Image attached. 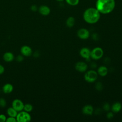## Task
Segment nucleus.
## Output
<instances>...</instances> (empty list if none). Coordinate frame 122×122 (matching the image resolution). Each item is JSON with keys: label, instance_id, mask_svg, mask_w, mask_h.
Returning a JSON list of instances; mask_svg holds the SVG:
<instances>
[{"label": "nucleus", "instance_id": "obj_30", "mask_svg": "<svg viewBox=\"0 0 122 122\" xmlns=\"http://www.w3.org/2000/svg\"><path fill=\"white\" fill-rule=\"evenodd\" d=\"M4 71H5L4 67H3V65L0 64V74H3L4 72Z\"/></svg>", "mask_w": 122, "mask_h": 122}, {"label": "nucleus", "instance_id": "obj_22", "mask_svg": "<svg viewBox=\"0 0 122 122\" xmlns=\"http://www.w3.org/2000/svg\"><path fill=\"white\" fill-rule=\"evenodd\" d=\"M6 101L3 98H0V107L4 108L6 106Z\"/></svg>", "mask_w": 122, "mask_h": 122}, {"label": "nucleus", "instance_id": "obj_11", "mask_svg": "<svg viewBox=\"0 0 122 122\" xmlns=\"http://www.w3.org/2000/svg\"><path fill=\"white\" fill-rule=\"evenodd\" d=\"M91 54V51L86 47H83L81 48L80 51V54L81 57L86 60L90 59Z\"/></svg>", "mask_w": 122, "mask_h": 122}, {"label": "nucleus", "instance_id": "obj_4", "mask_svg": "<svg viewBox=\"0 0 122 122\" xmlns=\"http://www.w3.org/2000/svg\"><path fill=\"white\" fill-rule=\"evenodd\" d=\"M84 78L85 80L88 82L92 83L97 80L98 78V73L94 70H91L85 73Z\"/></svg>", "mask_w": 122, "mask_h": 122}, {"label": "nucleus", "instance_id": "obj_23", "mask_svg": "<svg viewBox=\"0 0 122 122\" xmlns=\"http://www.w3.org/2000/svg\"><path fill=\"white\" fill-rule=\"evenodd\" d=\"M103 109L105 111H109L111 109V107L109 103L105 102L103 105Z\"/></svg>", "mask_w": 122, "mask_h": 122}, {"label": "nucleus", "instance_id": "obj_1", "mask_svg": "<svg viewBox=\"0 0 122 122\" xmlns=\"http://www.w3.org/2000/svg\"><path fill=\"white\" fill-rule=\"evenodd\" d=\"M115 4V0H97L95 8L101 14H107L114 10Z\"/></svg>", "mask_w": 122, "mask_h": 122}, {"label": "nucleus", "instance_id": "obj_12", "mask_svg": "<svg viewBox=\"0 0 122 122\" xmlns=\"http://www.w3.org/2000/svg\"><path fill=\"white\" fill-rule=\"evenodd\" d=\"M82 112L83 114L87 115H91L93 112V108L90 104H87L83 107Z\"/></svg>", "mask_w": 122, "mask_h": 122}, {"label": "nucleus", "instance_id": "obj_10", "mask_svg": "<svg viewBox=\"0 0 122 122\" xmlns=\"http://www.w3.org/2000/svg\"><path fill=\"white\" fill-rule=\"evenodd\" d=\"M38 11L40 14L43 16H47L51 12L50 8L47 5H42L38 8Z\"/></svg>", "mask_w": 122, "mask_h": 122}, {"label": "nucleus", "instance_id": "obj_21", "mask_svg": "<svg viewBox=\"0 0 122 122\" xmlns=\"http://www.w3.org/2000/svg\"><path fill=\"white\" fill-rule=\"evenodd\" d=\"M95 88L96 89V90L98 91H101L103 89V85L102 82L98 81L97 82L95 85Z\"/></svg>", "mask_w": 122, "mask_h": 122}, {"label": "nucleus", "instance_id": "obj_17", "mask_svg": "<svg viewBox=\"0 0 122 122\" xmlns=\"http://www.w3.org/2000/svg\"><path fill=\"white\" fill-rule=\"evenodd\" d=\"M18 112L12 107H10L8 108L7 110V113L9 116L16 117L18 114Z\"/></svg>", "mask_w": 122, "mask_h": 122}, {"label": "nucleus", "instance_id": "obj_24", "mask_svg": "<svg viewBox=\"0 0 122 122\" xmlns=\"http://www.w3.org/2000/svg\"><path fill=\"white\" fill-rule=\"evenodd\" d=\"M16 117H10L9 116L8 118L6 119V122H16Z\"/></svg>", "mask_w": 122, "mask_h": 122}, {"label": "nucleus", "instance_id": "obj_13", "mask_svg": "<svg viewBox=\"0 0 122 122\" xmlns=\"http://www.w3.org/2000/svg\"><path fill=\"white\" fill-rule=\"evenodd\" d=\"M3 59L6 62H11L14 59V55L11 52L7 51L4 53L3 55Z\"/></svg>", "mask_w": 122, "mask_h": 122}, {"label": "nucleus", "instance_id": "obj_18", "mask_svg": "<svg viewBox=\"0 0 122 122\" xmlns=\"http://www.w3.org/2000/svg\"><path fill=\"white\" fill-rule=\"evenodd\" d=\"M75 24V19L73 17H69L66 21V24L69 28L72 27Z\"/></svg>", "mask_w": 122, "mask_h": 122}, {"label": "nucleus", "instance_id": "obj_33", "mask_svg": "<svg viewBox=\"0 0 122 122\" xmlns=\"http://www.w3.org/2000/svg\"><path fill=\"white\" fill-rule=\"evenodd\" d=\"M101 109H96V110L95 111V114H99L100 113V112H101Z\"/></svg>", "mask_w": 122, "mask_h": 122}, {"label": "nucleus", "instance_id": "obj_2", "mask_svg": "<svg viewBox=\"0 0 122 122\" xmlns=\"http://www.w3.org/2000/svg\"><path fill=\"white\" fill-rule=\"evenodd\" d=\"M100 17L101 13L96 8H89L85 10L83 14L84 21L89 24H94L97 22Z\"/></svg>", "mask_w": 122, "mask_h": 122}, {"label": "nucleus", "instance_id": "obj_26", "mask_svg": "<svg viewBox=\"0 0 122 122\" xmlns=\"http://www.w3.org/2000/svg\"><path fill=\"white\" fill-rule=\"evenodd\" d=\"M30 9L32 11H36L38 10V7L36 5H32L30 7Z\"/></svg>", "mask_w": 122, "mask_h": 122}, {"label": "nucleus", "instance_id": "obj_32", "mask_svg": "<svg viewBox=\"0 0 122 122\" xmlns=\"http://www.w3.org/2000/svg\"><path fill=\"white\" fill-rule=\"evenodd\" d=\"M34 56L35 57H38L39 56V53L38 52V51H36L35 52V53H34Z\"/></svg>", "mask_w": 122, "mask_h": 122}, {"label": "nucleus", "instance_id": "obj_27", "mask_svg": "<svg viewBox=\"0 0 122 122\" xmlns=\"http://www.w3.org/2000/svg\"><path fill=\"white\" fill-rule=\"evenodd\" d=\"M23 59H24V58H23V56L22 55H18L16 57V60L18 62H21L22 61H23Z\"/></svg>", "mask_w": 122, "mask_h": 122}, {"label": "nucleus", "instance_id": "obj_9", "mask_svg": "<svg viewBox=\"0 0 122 122\" xmlns=\"http://www.w3.org/2000/svg\"><path fill=\"white\" fill-rule=\"evenodd\" d=\"M20 51L21 55L26 57L30 56L32 54V49L28 45L22 46L20 48Z\"/></svg>", "mask_w": 122, "mask_h": 122}, {"label": "nucleus", "instance_id": "obj_14", "mask_svg": "<svg viewBox=\"0 0 122 122\" xmlns=\"http://www.w3.org/2000/svg\"><path fill=\"white\" fill-rule=\"evenodd\" d=\"M2 90L3 92L4 93H6V94L10 93L13 90V86L11 84L7 83L5 84L3 86V87L2 88Z\"/></svg>", "mask_w": 122, "mask_h": 122}, {"label": "nucleus", "instance_id": "obj_6", "mask_svg": "<svg viewBox=\"0 0 122 122\" xmlns=\"http://www.w3.org/2000/svg\"><path fill=\"white\" fill-rule=\"evenodd\" d=\"M24 104L21 100L19 99H14L12 102V107L15 109L18 112L23 110Z\"/></svg>", "mask_w": 122, "mask_h": 122}, {"label": "nucleus", "instance_id": "obj_20", "mask_svg": "<svg viewBox=\"0 0 122 122\" xmlns=\"http://www.w3.org/2000/svg\"><path fill=\"white\" fill-rule=\"evenodd\" d=\"M65 0L68 5L72 6L77 5L79 4L80 1L79 0Z\"/></svg>", "mask_w": 122, "mask_h": 122}, {"label": "nucleus", "instance_id": "obj_19", "mask_svg": "<svg viewBox=\"0 0 122 122\" xmlns=\"http://www.w3.org/2000/svg\"><path fill=\"white\" fill-rule=\"evenodd\" d=\"M33 110V106L30 103H26L24 105L23 111L28 112H31Z\"/></svg>", "mask_w": 122, "mask_h": 122}, {"label": "nucleus", "instance_id": "obj_3", "mask_svg": "<svg viewBox=\"0 0 122 122\" xmlns=\"http://www.w3.org/2000/svg\"><path fill=\"white\" fill-rule=\"evenodd\" d=\"M16 118L18 122H29L31 121V117L29 112L22 110L18 112Z\"/></svg>", "mask_w": 122, "mask_h": 122}, {"label": "nucleus", "instance_id": "obj_34", "mask_svg": "<svg viewBox=\"0 0 122 122\" xmlns=\"http://www.w3.org/2000/svg\"><path fill=\"white\" fill-rule=\"evenodd\" d=\"M56 1H62L63 0H56Z\"/></svg>", "mask_w": 122, "mask_h": 122}, {"label": "nucleus", "instance_id": "obj_5", "mask_svg": "<svg viewBox=\"0 0 122 122\" xmlns=\"http://www.w3.org/2000/svg\"><path fill=\"white\" fill-rule=\"evenodd\" d=\"M103 55V50L100 47H96L91 51L90 57L94 60H98L100 59Z\"/></svg>", "mask_w": 122, "mask_h": 122}, {"label": "nucleus", "instance_id": "obj_25", "mask_svg": "<svg viewBox=\"0 0 122 122\" xmlns=\"http://www.w3.org/2000/svg\"><path fill=\"white\" fill-rule=\"evenodd\" d=\"M7 117L3 114H0V122H6Z\"/></svg>", "mask_w": 122, "mask_h": 122}, {"label": "nucleus", "instance_id": "obj_7", "mask_svg": "<svg viewBox=\"0 0 122 122\" xmlns=\"http://www.w3.org/2000/svg\"><path fill=\"white\" fill-rule=\"evenodd\" d=\"M77 36L82 40L87 39L90 36L89 31L85 28H81L77 31Z\"/></svg>", "mask_w": 122, "mask_h": 122}, {"label": "nucleus", "instance_id": "obj_29", "mask_svg": "<svg viewBox=\"0 0 122 122\" xmlns=\"http://www.w3.org/2000/svg\"><path fill=\"white\" fill-rule=\"evenodd\" d=\"M92 39L94 40V41H97V40L98 39V38H99V36H98V34H97V33H93V34H92Z\"/></svg>", "mask_w": 122, "mask_h": 122}, {"label": "nucleus", "instance_id": "obj_15", "mask_svg": "<svg viewBox=\"0 0 122 122\" xmlns=\"http://www.w3.org/2000/svg\"><path fill=\"white\" fill-rule=\"evenodd\" d=\"M108 72L107 68L105 66H101L99 67L97 70V73L101 76H105Z\"/></svg>", "mask_w": 122, "mask_h": 122}, {"label": "nucleus", "instance_id": "obj_28", "mask_svg": "<svg viewBox=\"0 0 122 122\" xmlns=\"http://www.w3.org/2000/svg\"><path fill=\"white\" fill-rule=\"evenodd\" d=\"M107 118L108 119H111L113 118V112H108L107 113Z\"/></svg>", "mask_w": 122, "mask_h": 122}, {"label": "nucleus", "instance_id": "obj_31", "mask_svg": "<svg viewBox=\"0 0 122 122\" xmlns=\"http://www.w3.org/2000/svg\"><path fill=\"white\" fill-rule=\"evenodd\" d=\"M90 65H91V67L92 68H95L96 67V66H97L96 63L95 62H91Z\"/></svg>", "mask_w": 122, "mask_h": 122}, {"label": "nucleus", "instance_id": "obj_8", "mask_svg": "<svg viewBox=\"0 0 122 122\" xmlns=\"http://www.w3.org/2000/svg\"><path fill=\"white\" fill-rule=\"evenodd\" d=\"M75 69L80 72H83L86 71L88 68L87 64L83 61H78L77 62L75 65Z\"/></svg>", "mask_w": 122, "mask_h": 122}, {"label": "nucleus", "instance_id": "obj_16", "mask_svg": "<svg viewBox=\"0 0 122 122\" xmlns=\"http://www.w3.org/2000/svg\"><path fill=\"white\" fill-rule=\"evenodd\" d=\"M122 107V105L120 102H116L112 105V107H111V109L113 112L117 113L121 111Z\"/></svg>", "mask_w": 122, "mask_h": 122}]
</instances>
